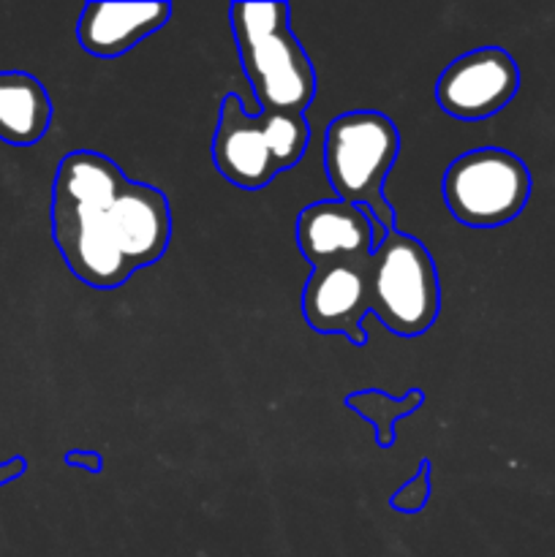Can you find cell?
<instances>
[{
	"mask_svg": "<svg viewBox=\"0 0 555 557\" xmlns=\"http://www.w3.org/2000/svg\"><path fill=\"white\" fill-rule=\"evenodd\" d=\"M520 90V69L501 47H482L460 54L441 71L435 101L449 117L488 120L506 109Z\"/></svg>",
	"mask_w": 555,
	"mask_h": 557,
	"instance_id": "cell-7",
	"label": "cell"
},
{
	"mask_svg": "<svg viewBox=\"0 0 555 557\" xmlns=\"http://www.w3.org/2000/svg\"><path fill=\"white\" fill-rule=\"evenodd\" d=\"M52 239L76 281L112 292L163 259L172 207L163 190L128 180L112 158L74 150L52 183Z\"/></svg>",
	"mask_w": 555,
	"mask_h": 557,
	"instance_id": "cell-1",
	"label": "cell"
},
{
	"mask_svg": "<svg viewBox=\"0 0 555 557\" xmlns=\"http://www.w3.org/2000/svg\"><path fill=\"white\" fill-rule=\"evenodd\" d=\"M422 389H411L403 397H392L381 389H362L346 395V406L351 408L359 419L373 424L375 444H379L381 449L395 446V424L400 422V419L417 413L419 408H422Z\"/></svg>",
	"mask_w": 555,
	"mask_h": 557,
	"instance_id": "cell-12",
	"label": "cell"
},
{
	"mask_svg": "<svg viewBox=\"0 0 555 557\" xmlns=\"http://www.w3.org/2000/svg\"><path fill=\"white\" fill-rule=\"evenodd\" d=\"M400 152L397 125L381 112L337 114L324 134V172L341 201L365 207L390 232L395 210L384 196L386 174Z\"/></svg>",
	"mask_w": 555,
	"mask_h": 557,
	"instance_id": "cell-4",
	"label": "cell"
},
{
	"mask_svg": "<svg viewBox=\"0 0 555 557\" xmlns=\"http://www.w3.org/2000/svg\"><path fill=\"white\" fill-rule=\"evenodd\" d=\"M531 199V172L501 147L462 152L444 174V201L455 221L471 228H498L515 221Z\"/></svg>",
	"mask_w": 555,
	"mask_h": 557,
	"instance_id": "cell-6",
	"label": "cell"
},
{
	"mask_svg": "<svg viewBox=\"0 0 555 557\" xmlns=\"http://www.w3.org/2000/svg\"><path fill=\"white\" fill-rule=\"evenodd\" d=\"M430 476H433V466H430V460H422L419 462L417 473L392 493L390 498L392 509L400 511V515H417V511H422L424 506H428L430 493H433Z\"/></svg>",
	"mask_w": 555,
	"mask_h": 557,
	"instance_id": "cell-13",
	"label": "cell"
},
{
	"mask_svg": "<svg viewBox=\"0 0 555 557\" xmlns=\"http://www.w3.org/2000/svg\"><path fill=\"white\" fill-rule=\"evenodd\" d=\"M229 25L259 112L305 114L316 71L288 25V3H232Z\"/></svg>",
	"mask_w": 555,
	"mask_h": 557,
	"instance_id": "cell-2",
	"label": "cell"
},
{
	"mask_svg": "<svg viewBox=\"0 0 555 557\" xmlns=\"http://www.w3.org/2000/svg\"><path fill=\"white\" fill-rule=\"evenodd\" d=\"M368 259L310 270L303 288V315L321 335H343L351 346H368L362 321L370 313Z\"/></svg>",
	"mask_w": 555,
	"mask_h": 557,
	"instance_id": "cell-8",
	"label": "cell"
},
{
	"mask_svg": "<svg viewBox=\"0 0 555 557\" xmlns=\"http://www.w3.org/2000/svg\"><path fill=\"white\" fill-rule=\"evenodd\" d=\"M52 98L41 79L27 71H0V141L30 147L47 136Z\"/></svg>",
	"mask_w": 555,
	"mask_h": 557,
	"instance_id": "cell-11",
	"label": "cell"
},
{
	"mask_svg": "<svg viewBox=\"0 0 555 557\" xmlns=\"http://www.w3.org/2000/svg\"><path fill=\"white\" fill-rule=\"evenodd\" d=\"M370 313L397 337H419L441 313V283L430 250L392 232L368 259Z\"/></svg>",
	"mask_w": 555,
	"mask_h": 557,
	"instance_id": "cell-5",
	"label": "cell"
},
{
	"mask_svg": "<svg viewBox=\"0 0 555 557\" xmlns=\"http://www.w3.org/2000/svg\"><path fill=\"white\" fill-rule=\"evenodd\" d=\"M299 253L310 270L341 261H365L373 256V237L362 207L341 199L313 201L305 207L294 226Z\"/></svg>",
	"mask_w": 555,
	"mask_h": 557,
	"instance_id": "cell-9",
	"label": "cell"
},
{
	"mask_svg": "<svg viewBox=\"0 0 555 557\" xmlns=\"http://www.w3.org/2000/svg\"><path fill=\"white\" fill-rule=\"evenodd\" d=\"M63 460L69 468H79V471H87V473H98L103 468L101 455L90 449H71L65 451Z\"/></svg>",
	"mask_w": 555,
	"mask_h": 557,
	"instance_id": "cell-14",
	"label": "cell"
},
{
	"mask_svg": "<svg viewBox=\"0 0 555 557\" xmlns=\"http://www.w3.org/2000/svg\"><path fill=\"white\" fill-rule=\"evenodd\" d=\"M308 145L310 125L305 114L248 112L239 96H223L212 161L237 188H267L278 174L303 161Z\"/></svg>",
	"mask_w": 555,
	"mask_h": 557,
	"instance_id": "cell-3",
	"label": "cell"
},
{
	"mask_svg": "<svg viewBox=\"0 0 555 557\" xmlns=\"http://www.w3.org/2000/svg\"><path fill=\"white\" fill-rule=\"evenodd\" d=\"M169 16L172 3H85L76 41L92 58H120L161 30Z\"/></svg>",
	"mask_w": 555,
	"mask_h": 557,
	"instance_id": "cell-10",
	"label": "cell"
},
{
	"mask_svg": "<svg viewBox=\"0 0 555 557\" xmlns=\"http://www.w3.org/2000/svg\"><path fill=\"white\" fill-rule=\"evenodd\" d=\"M25 471H27V462L22 460V457H11V460L0 462V487L16 482Z\"/></svg>",
	"mask_w": 555,
	"mask_h": 557,
	"instance_id": "cell-15",
	"label": "cell"
}]
</instances>
